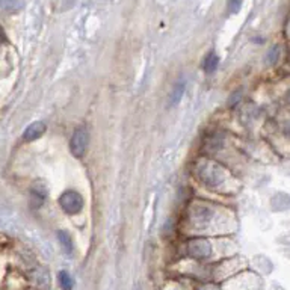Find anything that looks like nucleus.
I'll list each match as a JSON object with an SVG mask.
<instances>
[{
  "mask_svg": "<svg viewBox=\"0 0 290 290\" xmlns=\"http://www.w3.org/2000/svg\"><path fill=\"white\" fill-rule=\"evenodd\" d=\"M197 174L200 177V180L213 189H219L224 185H227L230 175L221 164L215 162L210 159H201L197 164Z\"/></svg>",
  "mask_w": 290,
  "mask_h": 290,
  "instance_id": "obj_1",
  "label": "nucleus"
},
{
  "mask_svg": "<svg viewBox=\"0 0 290 290\" xmlns=\"http://www.w3.org/2000/svg\"><path fill=\"white\" fill-rule=\"evenodd\" d=\"M213 216H215V210L210 207V204L195 201L189 206L186 218L192 225V228H195L197 231H203L206 227H208Z\"/></svg>",
  "mask_w": 290,
  "mask_h": 290,
  "instance_id": "obj_2",
  "label": "nucleus"
},
{
  "mask_svg": "<svg viewBox=\"0 0 290 290\" xmlns=\"http://www.w3.org/2000/svg\"><path fill=\"white\" fill-rule=\"evenodd\" d=\"M58 201H59V206L62 210L68 215H77L83 208V204H85L82 195L76 190H65L59 197Z\"/></svg>",
  "mask_w": 290,
  "mask_h": 290,
  "instance_id": "obj_3",
  "label": "nucleus"
},
{
  "mask_svg": "<svg viewBox=\"0 0 290 290\" xmlns=\"http://www.w3.org/2000/svg\"><path fill=\"white\" fill-rule=\"evenodd\" d=\"M88 142H89V133L86 130V127L76 128V132L73 133L71 141H70V150L73 156L77 159H82L86 153Z\"/></svg>",
  "mask_w": 290,
  "mask_h": 290,
  "instance_id": "obj_4",
  "label": "nucleus"
},
{
  "mask_svg": "<svg viewBox=\"0 0 290 290\" xmlns=\"http://www.w3.org/2000/svg\"><path fill=\"white\" fill-rule=\"evenodd\" d=\"M187 252L195 259H207L212 254V245L206 239H192L187 244Z\"/></svg>",
  "mask_w": 290,
  "mask_h": 290,
  "instance_id": "obj_5",
  "label": "nucleus"
},
{
  "mask_svg": "<svg viewBox=\"0 0 290 290\" xmlns=\"http://www.w3.org/2000/svg\"><path fill=\"white\" fill-rule=\"evenodd\" d=\"M45 133V123L42 121H35L32 123L23 133V139L26 142H32V141H37L40 139L42 135Z\"/></svg>",
  "mask_w": 290,
  "mask_h": 290,
  "instance_id": "obj_6",
  "label": "nucleus"
},
{
  "mask_svg": "<svg viewBox=\"0 0 290 290\" xmlns=\"http://www.w3.org/2000/svg\"><path fill=\"white\" fill-rule=\"evenodd\" d=\"M183 92H185V82H179L174 86V89L169 95V106H175L179 103L183 97Z\"/></svg>",
  "mask_w": 290,
  "mask_h": 290,
  "instance_id": "obj_7",
  "label": "nucleus"
},
{
  "mask_svg": "<svg viewBox=\"0 0 290 290\" xmlns=\"http://www.w3.org/2000/svg\"><path fill=\"white\" fill-rule=\"evenodd\" d=\"M0 8L8 12H17L23 8L21 0H0Z\"/></svg>",
  "mask_w": 290,
  "mask_h": 290,
  "instance_id": "obj_8",
  "label": "nucleus"
},
{
  "mask_svg": "<svg viewBox=\"0 0 290 290\" xmlns=\"http://www.w3.org/2000/svg\"><path fill=\"white\" fill-rule=\"evenodd\" d=\"M58 239H59V242H61V245H62V248L65 249V252L67 254H71L73 252V240H71V237H70V234L67 233V231H59L58 233Z\"/></svg>",
  "mask_w": 290,
  "mask_h": 290,
  "instance_id": "obj_9",
  "label": "nucleus"
},
{
  "mask_svg": "<svg viewBox=\"0 0 290 290\" xmlns=\"http://www.w3.org/2000/svg\"><path fill=\"white\" fill-rule=\"evenodd\" d=\"M218 62H219V59L215 53H208L204 59V65H203L204 71L206 73H213L218 67Z\"/></svg>",
  "mask_w": 290,
  "mask_h": 290,
  "instance_id": "obj_10",
  "label": "nucleus"
},
{
  "mask_svg": "<svg viewBox=\"0 0 290 290\" xmlns=\"http://www.w3.org/2000/svg\"><path fill=\"white\" fill-rule=\"evenodd\" d=\"M59 284L62 287V290H71L73 289V278L70 277V273L65 272V270H62L59 272Z\"/></svg>",
  "mask_w": 290,
  "mask_h": 290,
  "instance_id": "obj_11",
  "label": "nucleus"
},
{
  "mask_svg": "<svg viewBox=\"0 0 290 290\" xmlns=\"http://www.w3.org/2000/svg\"><path fill=\"white\" fill-rule=\"evenodd\" d=\"M242 3H244V0H228V11L231 14H236L240 9Z\"/></svg>",
  "mask_w": 290,
  "mask_h": 290,
  "instance_id": "obj_12",
  "label": "nucleus"
},
{
  "mask_svg": "<svg viewBox=\"0 0 290 290\" xmlns=\"http://www.w3.org/2000/svg\"><path fill=\"white\" fill-rule=\"evenodd\" d=\"M198 290H219V287L215 284H204V286L198 287Z\"/></svg>",
  "mask_w": 290,
  "mask_h": 290,
  "instance_id": "obj_13",
  "label": "nucleus"
},
{
  "mask_svg": "<svg viewBox=\"0 0 290 290\" xmlns=\"http://www.w3.org/2000/svg\"><path fill=\"white\" fill-rule=\"evenodd\" d=\"M3 41H6V38H5V32L0 29V42H3Z\"/></svg>",
  "mask_w": 290,
  "mask_h": 290,
  "instance_id": "obj_14",
  "label": "nucleus"
}]
</instances>
